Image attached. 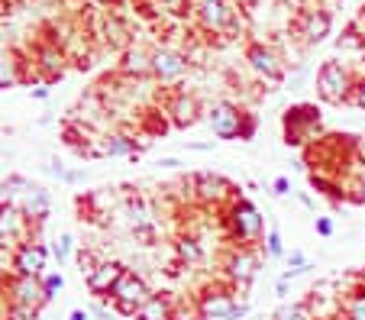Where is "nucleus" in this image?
Returning <instances> with one entry per match:
<instances>
[{
  "instance_id": "28",
  "label": "nucleus",
  "mask_w": 365,
  "mask_h": 320,
  "mask_svg": "<svg viewBox=\"0 0 365 320\" xmlns=\"http://www.w3.org/2000/svg\"><path fill=\"white\" fill-rule=\"evenodd\" d=\"M262 256L265 259H284V256H288V252H284V239H282V230H278V227H269V233H265Z\"/></svg>"
},
{
  "instance_id": "34",
  "label": "nucleus",
  "mask_w": 365,
  "mask_h": 320,
  "mask_svg": "<svg viewBox=\"0 0 365 320\" xmlns=\"http://www.w3.org/2000/svg\"><path fill=\"white\" fill-rule=\"evenodd\" d=\"M7 320H39V307L10 304V307H7Z\"/></svg>"
},
{
  "instance_id": "17",
  "label": "nucleus",
  "mask_w": 365,
  "mask_h": 320,
  "mask_svg": "<svg viewBox=\"0 0 365 320\" xmlns=\"http://www.w3.org/2000/svg\"><path fill=\"white\" fill-rule=\"evenodd\" d=\"M165 110H168V117H172V126H178V130H187V126H194L200 120V104L187 91H175L172 98H168Z\"/></svg>"
},
{
  "instance_id": "40",
  "label": "nucleus",
  "mask_w": 365,
  "mask_h": 320,
  "mask_svg": "<svg viewBox=\"0 0 365 320\" xmlns=\"http://www.w3.org/2000/svg\"><path fill=\"white\" fill-rule=\"evenodd\" d=\"M310 269H314V265H301V269H284L282 279H284V282H294V279H301V275H307Z\"/></svg>"
},
{
  "instance_id": "13",
  "label": "nucleus",
  "mask_w": 365,
  "mask_h": 320,
  "mask_svg": "<svg viewBox=\"0 0 365 320\" xmlns=\"http://www.w3.org/2000/svg\"><path fill=\"white\" fill-rule=\"evenodd\" d=\"M33 227L26 214H23L20 204H10V201H0V239H7V243H29L26 233Z\"/></svg>"
},
{
  "instance_id": "51",
  "label": "nucleus",
  "mask_w": 365,
  "mask_h": 320,
  "mask_svg": "<svg viewBox=\"0 0 365 320\" xmlns=\"http://www.w3.org/2000/svg\"><path fill=\"white\" fill-rule=\"evenodd\" d=\"M101 4H113V0H101Z\"/></svg>"
},
{
  "instance_id": "48",
  "label": "nucleus",
  "mask_w": 365,
  "mask_h": 320,
  "mask_svg": "<svg viewBox=\"0 0 365 320\" xmlns=\"http://www.w3.org/2000/svg\"><path fill=\"white\" fill-rule=\"evenodd\" d=\"M68 320H91V311H81V307H75V311L68 314Z\"/></svg>"
},
{
  "instance_id": "43",
  "label": "nucleus",
  "mask_w": 365,
  "mask_h": 320,
  "mask_svg": "<svg viewBox=\"0 0 365 320\" xmlns=\"http://www.w3.org/2000/svg\"><path fill=\"white\" fill-rule=\"evenodd\" d=\"M181 165H185V162L175 159V155H165V159H159V168H168V172H172V168H181Z\"/></svg>"
},
{
  "instance_id": "10",
  "label": "nucleus",
  "mask_w": 365,
  "mask_h": 320,
  "mask_svg": "<svg viewBox=\"0 0 365 320\" xmlns=\"http://www.w3.org/2000/svg\"><path fill=\"white\" fill-rule=\"evenodd\" d=\"M236 288H207L197 294V317L200 320H227L240 301L233 298Z\"/></svg>"
},
{
  "instance_id": "52",
  "label": "nucleus",
  "mask_w": 365,
  "mask_h": 320,
  "mask_svg": "<svg viewBox=\"0 0 365 320\" xmlns=\"http://www.w3.org/2000/svg\"><path fill=\"white\" fill-rule=\"evenodd\" d=\"M362 20H365V7H362Z\"/></svg>"
},
{
  "instance_id": "37",
  "label": "nucleus",
  "mask_w": 365,
  "mask_h": 320,
  "mask_svg": "<svg viewBox=\"0 0 365 320\" xmlns=\"http://www.w3.org/2000/svg\"><path fill=\"white\" fill-rule=\"evenodd\" d=\"M272 191H275L278 197H288V195H291V178H284V175H278V178L272 181Z\"/></svg>"
},
{
  "instance_id": "27",
  "label": "nucleus",
  "mask_w": 365,
  "mask_h": 320,
  "mask_svg": "<svg viewBox=\"0 0 365 320\" xmlns=\"http://www.w3.org/2000/svg\"><path fill=\"white\" fill-rule=\"evenodd\" d=\"M175 252H178V259H181V262H187V265H194V262H200V259H204L200 239H194V237H181L178 243H175Z\"/></svg>"
},
{
  "instance_id": "15",
  "label": "nucleus",
  "mask_w": 365,
  "mask_h": 320,
  "mask_svg": "<svg viewBox=\"0 0 365 320\" xmlns=\"http://www.w3.org/2000/svg\"><path fill=\"white\" fill-rule=\"evenodd\" d=\"M126 275V265L117 262V259H103L101 265L94 269V275L91 279H84V285H88L91 294H97V298H110L113 288H117V282Z\"/></svg>"
},
{
  "instance_id": "42",
  "label": "nucleus",
  "mask_w": 365,
  "mask_h": 320,
  "mask_svg": "<svg viewBox=\"0 0 365 320\" xmlns=\"http://www.w3.org/2000/svg\"><path fill=\"white\" fill-rule=\"evenodd\" d=\"M352 191H356V195H352V201L365 207V175H359V181H356V188H352Z\"/></svg>"
},
{
  "instance_id": "44",
  "label": "nucleus",
  "mask_w": 365,
  "mask_h": 320,
  "mask_svg": "<svg viewBox=\"0 0 365 320\" xmlns=\"http://www.w3.org/2000/svg\"><path fill=\"white\" fill-rule=\"evenodd\" d=\"M78 181H84V168H75V172L65 175V185H78Z\"/></svg>"
},
{
  "instance_id": "47",
  "label": "nucleus",
  "mask_w": 365,
  "mask_h": 320,
  "mask_svg": "<svg viewBox=\"0 0 365 320\" xmlns=\"http://www.w3.org/2000/svg\"><path fill=\"white\" fill-rule=\"evenodd\" d=\"M48 94H52V91H48V84H39V88H33V98L36 100H46Z\"/></svg>"
},
{
  "instance_id": "45",
  "label": "nucleus",
  "mask_w": 365,
  "mask_h": 320,
  "mask_svg": "<svg viewBox=\"0 0 365 320\" xmlns=\"http://www.w3.org/2000/svg\"><path fill=\"white\" fill-rule=\"evenodd\" d=\"M246 314H249V304H246V301H242V304H236V311L230 314L227 320H242V317H246Z\"/></svg>"
},
{
  "instance_id": "16",
  "label": "nucleus",
  "mask_w": 365,
  "mask_h": 320,
  "mask_svg": "<svg viewBox=\"0 0 365 320\" xmlns=\"http://www.w3.org/2000/svg\"><path fill=\"white\" fill-rule=\"evenodd\" d=\"M7 298L10 304H23V307H42L46 304V291H42V279H26V275H16L7 282Z\"/></svg>"
},
{
  "instance_id": "1",
  "label": "nucleus",
  "mask_w": 365,
  "mask_h": 320,
  "mask_svg": "<svg viewBox=\"0 0 365 320\" xmlns=\"http://www.w3.org/2000/svg\"><path fill=\"white\" fill-rule=\"evenodd\" d=\"M223 223H227V237L236 246H259L265 239V217L246 197H236L223 207Z\"/></svg>"
},
{
  "instance_id": "19",
  "label": "nucleus",
  "mask_w": 365,
  "mask_h": 320,
  "mask_svg": "<svg viewBox=\"0 0 365 320\" xmlns=\"http://www.w3.org/2000/svg\"><path fill=\"white\" fill-rule=\"evenodd\" d=\"M94 155H110V159H139V146L126 133H110L103 136V143L94 149Z\"/></svg>"
},
{
  "instance_id": "24",
  "label": "nucleus",
  "mask_w": 365,
  "mask_h": 320,
  "mask_svg": "<svg viewBox=\"0 0 365 320\" xmlns=\"http://www.w3.org/2000/svg\"><path fill=\"white\" fill-rule=\"evenodd\" d=\"M16 84H20V62L10 52L0 49V91L16 88Z\"/></svg>"
},
{
  "instance_id": "23",
  "label": "nucleus",
  "mask_w": 365,
  "mask_h": 320,
  "mask_svg": "<svg viewBox=\"0 0 365 320\" xmlns=\"http://www.w3.org/2000/svg\"><path fill=\"white\" fill-rule=\"evenodd\" d=\"M310 185H314V188H317L324 197H330L333 204H343L346 201L343 185H339V181H333V178H327L324 172H310Z\"/></svg>"
},
{
  "instance_id": "4",
  "label": "nucleus",
  "mask_w": 365,
  "mask_h": 320,
  "mask_svg": "<svg viewBox=\"0 0 365 320\" xmlns=\"http://www.w3.org/2000/svg\"><path fill=\"white\" fill-rule=\"evenodd\" d=\"M284 123V143L288 146H304V143H310L314 136H320V130H324V123H320V110L314 104H294L284 110L282 117Z\"/></svg>"
},
{
  "instance_id": "41",
  "label": "nucleus",
  "mask_w": 365,
  "mask_h": 320,
  "mask_svg": "<svg viewBox=\"0 0 365 320\" xmlns=\"http://www.w3.org/2000/svg\"><path fill=\"white\" fill-rule=\"evenodd\" d=\"M46 172H48V175H56L58 181H65V175H68V168H65L62 162H56V159H52V162H48V165H46Z\"/></svg>"
},
{
  "instance_id": "3",
  "label": "nucleus",
  "mask_w": 365,
  "mask_h": 320,
  "mask_svg": "<svg viewBox=\"0 0 365 320\" xmlns=\"http://www.w3.org/2000/svg\"><path fill=\"white\" fill-rule=\"evenodd\" d=\"M352 91H356V78H352L349 65L336 62V58H330V62H324L317 68V98L324 100V104H349Z\"/></svg>"
},
{
  "instance_id": "6",
  "label": "nucleus",
  "mask_w": 365,
  "mask_h": 320,
  "mask_svg": "<svg viewBox=\"0 0 365 320\" xmlns=\"http://www.w3.org/2000/svg\"><path fill=\"white\" fill-rule=\"evenodd\" d=\"M259 269H262V256L255 252V246H236L223 259V275L230 279V288H249Z\"/></svg>"
},
{
  "instance_id": "36",
  "label": "nucleus",
  "mask_w": 365,
  "mask_h": 320,
  "mask_svg": "<svg viewBox=\"0 0 365 320\" xmlns=\"http://www.w3.org/2000/svg\"><path fill=\"white\" fill-rule=\"evenodd\" d=\"M314 230H317V237L330 239L333 233H336V227H333V220H330V217H317V220H314Z\"/></svg>"
},
{
  "instance_id": "50",
  "label": "nucleus",
  "mask_w": 365,
  "mask_h": 320,
  "mask_svg": "<svg viewBox=\"0 0 365 320\" xmlns=\"http://www.w3.org/2000/svg\"><path fill=\"white\" fill-rule=\"evenodd\" d=\"M356 143H359V155H362V159H365V136H359Z\"/></svg>"
},
{
  "instance_id": "20",
  "label": "nucleus",
  "mask_w": 365,
  "mask_h": 320,
  "mask_svg": "<svg viewBox=\"0 0 365 320\" xmlns=\"http://www.w3.org/2000/svg\"><path fill=\"white\" fill-rule=\"evenodd\" d=\"M120 71H123L126 78H145V75H152V52H145L143 46H130V49L123 52Z\"/></svg>"
},
{
  "instance_id": "35",
  "label": "nucleus",
  "mask_w": 365,
  "mask_h": 320,
  "mask_svg": "<svg viewBox=\"0 0 365 320\" xmlns=\"http://www.w3.org/2000/svg\"><path fill=\"white\" fill-rule=\"evenodd\" d=\"M349 104L356 107V110H365V75H359V78H356V91H352Z\"/></svg>"
},
{
  "instance_id": "2",
  "label": "nucleus",
  "mask_w": 365,
  "mask_h": 320,
  "mask_svg": "<svg viewBox=\"0 0 365 320\" xmlns=\"http://www.w3.org/2000/svg\"><path fill=\"white\" fill-rule=\"evenodd\" d=\"M207 126L214 130L217 140H252L255 136V117H249L246 110H240L230 100H217L207 107Z\"/></svg>"
},
{
  "instance_id": "38",
  "label": "nucleus",
  "mask_w": 365,
  "mask_h": 320,
  "mask_svg": "<svg viewBox=\"0 0 365 320\" xmlns=\"http://www.w3.org/2000/svg\"><path fill=\"white\" fill-rule=\"evenodd\" d=\"M284 259H288V269H301V265H310V259L304 256L301 249H291V252H288V256H284Z\"/></svg>"
},
{
  "instance_id": "22",
  "label": "nucleus",
  "mask_w": 365,
  "mask_h": 320,
  "mask_svg": "<svg viewBox=\"0 0 365 320\" xmlns=\"http://www.w3.org/2000/svg\"><path fill=\"white\" fill-rule=\"evenodd\" d=\"M343 320H365V285L343 291Z\"/></svg>"
},
{
  "instance_id": "7",
  "label": "nucleus",
  "mask_w": 365,
  "mask_h": 320,
  "mask_svg": "<svg viewBox=\"0 0 365 320\" xmlns=\"http://www.w3.org/2000/svg\"><path fill=\"white\" fill-rule=\"evenodd\" d=\"M194 16H197L204 33H236L240 20L227 0H194Z\"/></svg>"
},
{
  "instance_id": "12",
  "label": "nucleus",
  "mask_w": 365,
  "mask_h": 320,
  "mask_svg": "<svg viewBox=\"0 0 365 320\" xmlns=\"http://www.w3.org/2000/svg\"><path fill=\"white\" fill-rule=\"evenodd\" d=\"M333 29V16L324 7H307L301 10V20H297V36L304 39V46H320V42L330 36Z\"/></svg>"
},
{
  "instance_id": "39",
  "label": "nucleus",
  "mask_w": 365,
  "mask_h": 320,
  "mask_svg": "<svg viewBox=\"0 0 365 320\" xmlns=\"http://www.w3.org/2000/svg\"><path fill=\"white\" fill-rule=\"evenodd\" d=\"M113 314H117V311H110L107 304H94V307H91V317H97V320H113Z\"/></svg>"
},
{
  "instance_id": "26",
  "label": "nucleus",
  "mask_w": 365,
  "mask_h": 320,
  "mask_svg": "<svg viewBox=\"0 0 365 320\" xmlns=\"http://www.w3.org/2000/svg\"><path fill=\"white\" fill-rule=\"evenodd\" d=\"M39 68L48 75V81H52V78H62V52L52 49V46L39 49Z\"/></svg>"
},
{
  "instance_id": "49",
  "label": "nucleus",
  "mask_w": 365,
  "mask_h": 320,
  "mask_svg": "<svg viewBox=\"0 0 365 320\" xmlns=\"http://www.w3.org/2000/svg\"><path fill=\"white\" fill-rule=\"evenodd\" d=\"M288 285H291V282H284V279H278V285H275V291H278V298H284V294H288Z\"/></svg>"
},
{
  "instance_id": "31",
  "label": "nucleus",
  "mask_w": 365,
  "mask_h": 320,
  "mask_svg": "<svg viewBox=\"0 0 365 320\" xmlns=\"http://www.w3.org/2000/svg\"><path fill=\"white\" fill-rule=\"evenodd\" d=\"M62 288H65V275H62V272H46V275H42V291H46L48 301L56 298Z\"/></svg>"
},
{
  "instance_id": "14",
  "label": "nucleus",
  "mask_w": 365,
  "mask_h": 320,
  "mask_svg": "<svg viewBox=\"0 0 365 320\" xmlns=\"http://www.w3.org/2000/svg\"><path fill=\"white\" fill-rule=\"evenodd\" d=\"M187 58L175 49H152V78L162 84H175L178 78H185Z\"/></svg>"
},
{
  "instance_id": "11",
  "label": "nucleus",
  "mask_w": 365,
  "mask_h": 320,
  "mask_svg": "<svg viewBox=\"0 0 365 320\" xmlns=\"http://www.w3.org/2000/svg\"><path fill=\"white\" fill-rule=\"evenodd\" d=\"M48 252L42 243H20L14 252V259H10V265H14L16 275H26V279H42L46 275V262H48Z\"/></svg>"
},
{
  "instance_id": "30",
  "label": "nucleus",
  "mask_w": 365,
  "mask_h": 320,
  "mask_svg": "<svg viewBox=\"0 0 365 320\" xmlns=\"http://www.w3.org/2000/svg\"><path fill=\"white\" fill-rule=\"evenodd\" d=\"M75 262H78V272H81V279H91V275H94V269L101 262H97V256L91 249H78L75 252Z\"/></svg>"
},
{
  "instance_id": "8",
  "label": "nucleus",
  "mask_w": 365,
  "mask_h": 320,
  "mask_svg": "<svg viewBox=\"0 0 365 320\" xmlns=\"http://www.w3.org/2000/svg\"><path fill=\"white\" fill-rule=\"evenodd\" d=\"M191 191L200 204H214V207L236 201V185L220 172H197L191 178Z\"/></svg>"
},
{
  "instance_id": "46",
  "label": "nucleus",
  "mask_w": 365,
  "mask_h": 320,
  "mask_svg": "<svg viewBox=\"0 0 365 320\" xmlns=\"http://www.w3.org/2000/svg\"><path fill=\"white\" fill-rule=\"evenodd\" d=\"M187 149H191V153H210L214 143H187Z\"/></svg>"
},
{
  "instance_id": "25",
  "label": "nucleus",
  "mask_w": 365,
  "mask_h": 320,
  "mask_svg": "<svg viewBox=\"0 0 365 320\" xmlns=\"http://www.w3.org/2000/svg\"><path fill=\"white\" fill-rule=\"evenodd\" d=\"M272 320H317V317H314V311H310L307 301H291V304L278 307Z\"/></svg>"
},
{
  "instance_id": "32",
  "label": "nucleus",
  "mask_w": 365,
  "mask_h": 320,
  "mask_svg": "<svg viewBox=\"0 0 365 320\" xmlns=\"http://www.w3.org/2000/svg\"><path fill=\"white\" fill-rule=\"evenodd\" d=\"M33 188V181L29 178H23V175H10L7 181H4V191H7V195H26V191Z\"/></svg>"
},
{
  "instance_id": "5",
  "label": "nucleus",
  "mask_w": 365,
  "mask_h": 320,
  "mask_svg": "<svg viewBox=\"0 0 365 320\" xmlns=\"http://www.w3.org/2000/svg\"><path fill=\"white\" fill-rule=\"evenodd\" d=\"M152 294L155 291L149 288V282H145L139 272L126 269V275L117 282V288H113V294H110V304H113V311L123 314V317H136L139 307H143Z\"/></svg>"
},
{
  "instance_id": "18",
  "label": "nucleus",
  "mask_w": 365,
  "mask_h": 320,
  "mask_svg": "<svg viewBox=\"0 0 365 320\" xmlns=\"http://www.w3.org/2000/svg\"><path fill=\"white\" fill-rule=\"evenodd\" d=\"M20 207L33 223H42L48 214H52V195H48L42 185H33V188L20 197Z\"/></svg>"
},
{
  "instance_id": "21",
  "label": "nucleus",
  "mask_w": 365,
  "mask_h": 320,
  "mask_svg": "<svg viewBox=\"0 0 365 320\" xmlns=\"http://www.w3.org/2000/svg\"><path fill=\"white\" fill-rule=\"evenodd\" d=\"M136 320H175V304L168 294H152L143 307H139Z\"/></svg>"
},
{
  "instance_id": "33",
  "label": "nucleus",
  "mask_w": 365,
  "mask_h": 320,
  "mask_svg": "<svg viewBox=\"0 0 365 320\" xmlns=\"http://www.w3.org/2000/svg\"><path fill=\"white\" fill-rule=\"evenodd\" d=\"M362 46H365V39H362V36L356 33V29H346V33H343V39H336V49H339V52L362 49Z\"/></svg>"
},
{
  "instance_id": "9",
  "label": "nucleus",
  "mask_w": 365,
  "mask_h": 320,
  "mask_svg": "<svg viewBox=\"0 0 365 320\" xmlns=\"http://www.w3.org/2000/svg\"><path fill=\"white\" fill-rule=\"evenodd\" d=\"M246 62H249V68H252L255 75L262 78V81H269V84H282L284 75H288V71H284L282 56H278L272 46H265V42H249Z\"/></svg>"
},
{
  "instance_id": "29",
  "label": "nucleus",
  "mask_w": 365,
  "mask_h": 320,
  "mask_svg": "<svg viewBox=\"0 0 365 320\" xmlns=\"http://www.w3.org/2000/svg\"><path fill=\"white\" fill-rule=\"evenodd\" d=\"M52 256H56L58 265H65L71 256H75V237L71 233H62V237H56V243H52Z\"/></svg>"
}]
</instances>
